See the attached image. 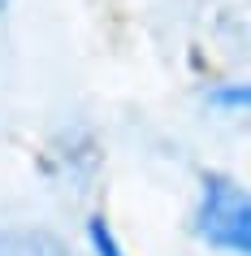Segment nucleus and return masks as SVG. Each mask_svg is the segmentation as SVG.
Listing matches in <instances>:
<instances>
[{"label":"nucleus","mask_w":251,"mask_h":256,"mask_svg":"<svg viewBox=\"0 0 251 256\" xmlns=\"http://www.w3.org/2000/svg\"><path fill=\"white\" fill-rule=\"evenodd\" d=\"M199 239L230 256H251V191L225 174H208L195 213Z\"/></svg>","instance_id":"nucleus-1"},{"label":"nucleus","mask_w":251,"mask_h":256,"mask_svg":"<svg viewBox=\"0 0 251 256\" xmlns=\"http://www.w3.org/2000/svg\"><path fill=\"white\" fill-rule=\"evenodd\" d=\"M212 108H251V82H221L208 92Z\"/></svg>","instance_id":"nucleus-2"},{"label":"nucleus","mask_w":251,"mask_h":256,"mask_svg":"<svg viewBox=\"0 0 251 256\" xmlns=\"http://www.w3.org/2000/svg\"><path fill=\"white\" fill-rule=\"evenodd\" d=\"M87 239H91V252L95 256H126V252H121V243H117V234L108 230L104 217H91V222H87Z\"/></svg>","instance_id":"nucleus-3"}]
</instances>
